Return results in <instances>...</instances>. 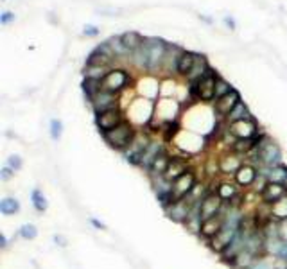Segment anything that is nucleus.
<instances>
[{
	"mask_svg": "<svg viewBox=\"0 0 287 269\" xmlns=\"http://www.w3.org/2000/svg\"><path fill=\"white\" fill-rule=\"evenodd\" d=\"M248 269H275V257L273 255H260Z\"/></svg>",
	"mask_w": 287,
	"mask_h": 269,
	"instance_id": "35",
	"label": "nucleus"
},
{
	"mask_svg": "<svg viewBox=\"0 0 287 269\" xmlns=\"http://www.w3.org/2000/svg\"><path fill=\"white\" fill-rule=\"evenodd\" d=\"M243 101V95L239 92L237 88H233L230 94L223 95V97H219L212 102V110H214V115H215V119H226L230 111L235 108Z\"/></svg>",
	"mask_w": 287,
	"mask_h": 269,
	"instance_id": "9",
	"label": "nucleus"
},
{
	"mask_svg": "<svg viewBox=\"0 0 287 269\" xmlns=\"http://www.w3.org/2000/svg\"><path fill=\"white\" fill-rule=\"evenodd\" d=\"M52 240H54L58 246H61V248H65V246L69 244V239H67L65 235H61V234H56L54 237H52Z\"/></svg>",
	"mask_w": 287,
	"mask_h": 269,
	"instance_id": "45",
	"label": "nucleus"
},
{
	"mask_svg": "<svg viewBox=\"0 0 287 269\" xmlns=\"http://www.w3.org/2000/svg\"><path fill=\"white\" fill-rule=\"evenodd\" d=\"M284 187H286V190H287V179H286V181H284Z\"/></svg>",
	"mask_w": 287,
	"mask_h": 269,
	"instance_id": "49",
	"label": "nucleus"
},
{
	"mask_svg": "<svg viewBox=\"0 0 287 269\" xmlns=\"http://www.w3.org/2000/svg\"><path fill=\"white\" fill-rule=\"evenodd\" d=\"M90 224L94 226V228H97V230H106L108 226L103 223V221H99V219H95V217H90Z\"/></svg>",
	"mask_w": 287,
	"mask_h": 269,
	"instance_id": "46",
	"label": "nucleus"
},
{
	"mask_svg": "<svg viewBox=\"0 0 287 269\" xmlns=\"http://www.w3.org/2000/svg\"><path fill=\"white\" fill-rule=\"evenodd\" d=\"M109 67H97V65H84V70L83 74L84 77H90V79H97V81H103L104 75L109 72Z\"/></svg>",
	"mask_w": 287,
	"mask_h": 269,
	"instance_id": "32",
	"label": "nucleus"
},
{
	"mask_svg": "<svg viewBox=\"0 0 287 269\" xmlns=\"http://www.w3.org/2000/svg\"><path fill=\"white\" fill-rule=\"evenodd\" d=\"M278 239L287 240V221H280L278 223Z\"/></svg>",
	"mask_w": 287,
	"mask_h": 269,
	"instance_id": "43",
	"label": "nucleus"
},
{
	"mask_svg": "<svg viewBox=\"0 0 287 269\" xmlns=\"http://www.w3.org/2000/svg\"><path fill=\"white\" fill-rule=\"evenodd\" d=\"M226 130L230 131L233 138H257L258 134L262 133L258 128V122L253 119L246 120H235V122H228Z\"/></svg>",
	"mask_w": 287,
	"mask_h": 269,
	"instance_id": "8",
	"label": "nucleus"
},
{
	"mask_svg": "<svg viewBox=\"0 0 287 269\" xmlns=\"http://www.w3.org/2000/svg\"><path fill=\"white\" fill-rule=\"evenodd\" d=\"M49 133H50V138L54 140V142H60L61 134H63V122H61L60 119H52V120H50Z\"/></svg>",
	"mask_w": 287,
	"mask_h": 269,
	"instance_id": "37",
	"label": "nucleus"
},
{
	"mask_svg": "<svg viewBox=\"0 0 287 269\" xmlns=\"http://www.w3.org/2000/svg\"><path fill=\"white\" fill-rule=\"evenodd\" d=\"M233 90V86L230 85V81H226L224 77H221L219 75L217 77V83H215V99H219V97H223V95L230 94ZM214 99V101H215Z\"/></svg>",
	"mask_w": 287,
	"mask_h": 269,
	"instance_id": "38",
	"label": "nucleus"
},
{
	"mask_svg": "<svg viewBox=\"0 0 287 269\" xmlns=\"http://www.w3.org/2000/svg\"><path fill=\"white\" fill-rule=\"evenodd\" d=\"M287 194L286 187H284L282 183H275V181H267L266 185H264V189L260 190V201L266 204H273L275 201L282 200L284 196Z\"/></svg>",
	"mask_w": 287,
	"mask_h": 269,
	"instance_id": "21",
	"label": "nucleus"
},
{
	"mask_svg": "<svg viewBox=\"0 0 287 269\" xmlns=\"http://www.w3.org/2000/svg\"><path fill=\"white\" fill-rule=\"evenodd\" d=\"M217 70H214L212 67L208 68L207 74L199 81L188 85V95L190 99L196 102H203V104H210L215 99V83H217Z\"/></svg>",
	"mask_w": 287,
	"mask_h": 269,
	"instance_id": "3",
	"label": "nucleus"
},
{
	"mask_svg": "<svg viewBox=\"0 0 287 269\" xmlns=\"http://www.w3.org/2000/svg\"><path fill=\"white\" fill-rule=\"evenodd\" d=\"M7 246H9V239H7L4 234H0V248L5 249Z\"/></svg>",
	"mask_w": 287,
	"mask_h": 269,
	"instance_id": "47",
	"label": "nucleus"
},
{
	"mask_svg": "<svg viewBox=\"0 0 287 269\" xmlns=\"http://www.w3.org/2000/svg\"><path fill=\"white\" fill-rule=\"evenodd\" d=\"M258 179V167L251 162H244L239 170L233 174V181L239 185V187H243V189H250L253 185L257 183Z\"/></svg>",
	"mask_w": 287,
	"mask_h": 269,
	"instance_id": "14",
	"label": "nucleus"
},
{
	"mask_svg": "<svg viewBox=\"0 0 287 269\" xmlns=\"http://www.w3.org/2000/svg\"><path fill=\"white\" fill-rule=\"evenodd\" d=\"M135 85H137V83H135L133 74H131L126 67H119V65L109 70L103 79L104 90L113 92V94H119V95L124 94V92H128V90Z\"/></svg>",
	"mask_w": 287,
	"mask_h": 269,
	"instance_id": "4",
	"label": "nucleus"
},
{
	"mask_svg": "<svg viewBox=\"0 0 287 269\" xmlns=\"http://www.w3.org/2000/svg\"><path fill=\"white\" fill-rule=\"evenodd\" d=\"M137 133H139L137 126H135L129 119H126L122 124H119L117 128H113V130L106 131V133H101V136H103V140L108 144V147L124 153L129 145L133 144Z\"/></svg>",
	"mask_w": 287,
	"mask_h": 269,
	"instance_id": "1",
	"label": "nucleus"
},
{
	"mask_svg": "<svg viewBox=\"0 0 287 269\" xmlns=\"http://www.w3.org/2000/svg\"><path fill=\"white\" fill-rule=\"evenodd\" d=\"M224 208V201L219 198V194L215 190L208 192L201 200V206H199V212H201V219H208V217H214V215H219Z\"/></svg>",
	"mask_w": 287,
	"mask_h": 269,
	"instance_id": "15",
	"label": "nucleus"
},
{
	"mask_svg": "<svg viewBox=\"0 0 287 269\" xmlns=\"http://www.w3.org/2000/svg\"><path fill=\"white\" fill-rule=\"evenodd\" d=\"M120 97L119 94H113V92H108V90L101 88L94 97H90L86 102L90 104L92 111L95 115L97 113H103V111H108V110H113V108H119L120 104Z\"/></svg>",
	"mask_w": 287,
	"mask_h": 269,
	"instance_id": "6",
	"label": "nucleus"
},
{
	"mask_svg": "<svg viewBox=\"0 0 287 269\" xmlns=\"http://www.w3.org/2000/svg\"><path fill=\"white\" fill-rule=\"evenodd\" d=\"M20 212V201L16 200V198H4V200L0 201V214L2 215H15Z\"/></svg>",
	"mask_w": 287,
	"mask_h": 269,
	"instance_id": "30",
	"label": "nucleus"
},
{
	"mask_svg": "<svg viewBox=\"0 0 287 269\" xmlns=\"http://www.w3.org/2000/svg\"><path fill=\"white\" fill-rule=\"evenodd\" d=\"M18 235H20L24 240H35L38 237V228H36L33 223H25L18 228Z\"/></svg>",
	"mask_w": 287,
	"mask_h": 269,
	"instance_id": "36",
	"label": "nucleus"
},
{
	"mask_svg": "<svg viewBox=\"0 0 287 269\" xmlns=\"http://www.w3.org/2000/svg\"><path fill=\"white\" fill-rule=\"evenodd\" d=\"M271 215L275 221H287V194L284 196L282 200L275 201L271 204Z\"/></svg>",
	"mask_w": 287,
	"mask_h": 269,
	"instance_id": "31",
	"label": "nucleus"
},
{
	"mask_svg": "<svg viewBox=\"0 0 287 269\" xmlns=\"http://www.w3.org/2000/svg\"><path fill=\"white\" fill-rule=\"evenodd\" d=\"M198 203V201H194L192 198H181V200L174 201L169 208H165V214H167V217L171 221H174V223H179L183 224L185 221L188 219V215H190V212H192L194 204Z\"/></svg>",
	"mask_w": 287,
	"mask_h": 269,
	"instance_id": "10",
	"label": "nucleus"
},
{
	"mask_svg": "<svg viewBox=\"0 0 287 269\" xmlns=\"http://www.w3.org/2000/svg\"><path fill=\"white\" fill-rule=\"evenodd\" d=\"M190 167H192V165L188 162V156H173L167 170H165L164 178L167 179V181H171V183H174V181H176L181 174H185Z\"/></svg>",
	"mask_w": 287,
	"mask_h": 269,
	"instance_id": "19",
	"label": "nucleus"
},
{
	"mask_svg": "<svg viewBox=\"0 0 287 269\" xmlns=\"http://www.w3.org/2000/svg\"><path fill=\"white\" fill-rule=\"evenodd\" d=\"M183 50H185L183 47H179L176 43H167L164 65H162V74L165 77H178V63L181 54H183Z\"/></svg>",
	"mask_w": 287,
	"mask_h": 269,
	"instance_id": "11",
	"label": "nucleus"
},
{
	"mask_svg": "<svg viewBox=\"0 0 287 269\" xmlns=\"http://www.w3.org/2000/svg\"><path fill=\"white\" fill-rule=\"evenodd\" d=\"M194 61H196V52L185 49L181 58H179V63H178V77H181V79L187 77L188 72H190L194 67Z\"/></svg>",
	"mask_w": 287,
	"mask_h": 269,
	"instance_id": "26",
	"label": "nucleus"
},
{
	"mask_svg": "<svg viewBox=\"0 0 287 269\" xmlns=\"http://www.w3.org/2000/svg\"><path fill=\"white\" fill-rule=\"evenodd\" d=\"M219 172L224 176H230V174H235L239 170V167L244 164V158L237 153H233L232 149H228L226 153L219 156Z\"/></svg>",
	"mask_w": 287,
	"mask_h": 269,
	"instance_id": "17",
	"label": "nucleus"
},
{
	"mask_svg": "<svg viewBox=\"0 0 287 269\" xmlns=\"http://www.w3.org/2000/svg\"><path fill=\"white\" fill-rule=\"evenodd\" d=\"M109 43V47H111V50L115 52V56H117V60L120 61H126L128 63L129 61V56H131V52H129L128 49H126V45L122 43V40H120V34L119 36H111L109 40H106Z\"/></svg>",
	"mask_w": 287,
	"mask_h": 269,
	"instance_id": "27",
	"label": "nucleus"
},
{
	"mask_svg": "<svg viewBox=\"0 0 287 269\" xmlns=\"http://www.w3.org/2000/svg\"><path fill=\"white\" fill-rule=\"evenodd\" d=\"M128 65L133 72H137V74H140V75L149 74V47L145 41H144L135 52H131Z\"/></svg>",
	"mask_w": 287,
	"mask_h": 269,
	"instance_id": "16",
	"label": "nucleus"
},
{
	"mask_svg": "<svg viewBox=\"0 0 287 269\" xmlns=\"http://www.w3.org/2000/svg\"><path fill=\"white\" fill-rule=\"evenodd\" d=\"M179 102L174 99H158L154 104V119L160 122H171V120H178L179 117Z\"/></svg>",
	"mask_w": 287,
	"mask_h": 269,
	"instance_id": "12",
	"label": "nucleus"
},
{
	"mask_svg": "<svg viewBox=\"0 0 287 269\" xmlns=\"http://www.w3.org/2000/svg\"><path fill=\"white\" fill-rule=\"evenodd\" d=\"M246 119H253V115H251V111H250V108H248L246 102L241 101V102L230 111V115H228L226 119H224V124H228V122H235V120H246Z\"/></svg>",
	"mask_w": 287,
	"mask_h": 269,
	"instance_id": "28",
	"label": "nucleus"
},
{
	"mask_svg": "<svg viewBox=\"0 0 287 269\" xmlns=\"http://www.w3.org/2000/svg\"><path fill=\"white\" fill-rule=\"evenodd\" d=\"M126 119H128L126 110H124L122 106H119V108H113V110H108L95 115V126H97L99 133H106V131L113 130L119 124H122Z\"/></svg>",
	"mask_w": 287,
	"mask_h": 269,
	"instance_id": "7",
	"label": "nucleus"
},
{
	"mask_svg": "<svg viewBox=\"0 0 287 269\" xmlns=\"http://www.w3.org/2000/svg\"><path fill=\"white\" fill-rule=\"evenodd\" d=\"M165 140H158V138H154L147 144V147L144 149L142 153V160H140V169H144L145 172L149 170V167H151V164H153L154 160H156V156L160 155V153H164L167 147H165Z\"/></svg>",
	"mask_w": 287,
	"mask_h": 269,
	"instance_id": "18",
	"label": "nucleus"
},
{
	"mask_svg": "<svg viewBox=\"0 0 287 269\" xmlns=\"http://www.w3.org/2000/svg\"><path fill=\"white\" fill-rule=\"evenodd\" d=\"M156 200H158V203L162 204V208H169L171 204L174 203V201H178L176 200V196H174L173 192V187H167V189H160L156 190Z\"/></svg>",
	"mask_w": 287,
	"mask_h": 269,
	"instance_id": "33",
	"label": "nucleus"
},
{
	"mask_svg": "<svg viewBox=\"0 0 287 269\" xmlns=\"http://www.w3.org/2000/svg\"><path fill=\"white\" fill-rule=\"evenodd\" d=\"M250 156H253V162L257 165H264V167H277L282 164V149L269 134L264 133L258 140L257 147L253 149V153Z\"/></svg>",
	"mask_w": 287,
	"mask_h": 269,
	"instance_id": "2",
	"label": "nucleus"
},
{
	"mask_svg": "<svg viewBox=\"0 0 287 269\" xmlns=\"http://www.w3.org/2000/svg\"><path fill=\"white\" fill-rule=\"evenodd\" d=\"M83 34L86 36V38H97V36L101 34V29L97 25H84Z\"/></svg>",
	"mask_w": 287,
	"mask_h": 269,
	"instance_id": "40",
	"label": "nucleus"
},
{
	"mask_svg": "<svg viewBox=\"0 0 287 269\" xmlns=\"http://www.w3.org/2000/svg\"><path fill=\"white\" fill-rule=\"evenodd\" d=\"M208 68H210V63H208L207 56L196 52V61H194L192 70H190V72H188V75L185 77L187 85H192V83H196V81L201 79V77H203V75L208 72Z\"/></svg>",
	"mask_w": 287,
	"mask_h": 269,
	"instance_id": "22",
	"label": "nucleus"
},
{
	"mask_svg": "<svg viewBox=\"0 0 287 269\" xmlns=\"http://www.w3.org/2000/svg\"><path fill=\"white\" fill-rule=\"evenodd\" d=\"M223 223H224V215L223 212L219 215H214V217H208V219H203V223H201V232H199V235L203 237L205 240H210L214 239L215 235L223 230Z\"/></svg>",
	"mask_w": 287,
	"mask_h": 269,
	"instance_id": "20",
	"label": "nucleus"
},
{
	"mask_svg": "<svg viewBox=\"0 0 287 269\" xmlns=\"http://www.w3.org/2000/svg\"><path fill=\"white\" fill-rule=\"evenodd\" d=\"M145 43L149 47V74H162L167 41L162 40V38H156V36H145Z\"/></svg>",
	"mask_w": 287,
	"mask_h": 269,
	"instance_id": "5",
	"label": "nucleus"
},
{
	"mask_svg": "<svg viewBox=\"0 0 287 269\" xmlns=\"http://www.w3.org/2000/svg\"><path fill=\"white\" fill-rule=\"evenodd\" d=\"M196 185H198V172H196L194 167H190L185 174H181L173 183V192H174V196H176V200L187 198V196L194 190Z\"/></svg>",
	"mask_w": 287,
	"mask_h": 269,
	"instance_id": "13",
	"label": "nucleus"
},
{
	"mask_svg": "<svg viewBox=\"0 0 287 269\" xmlns=\"http://www.w3.org/2000/svg\"><path fill=\"white\" fill-rule=\"evenodd\" d=\"M199 20H203V22H207V24H212V18H208V16H205V15H199Z\"/></svg>",
	"mask_w": 287,
	"mask_h": 269,
	"instance_id": "48",
	"label": "nucleus"
},
{
	"mask_svg": "<svg viewBox=\"0 0 287 269\" xmlns=\"http://www.w3.org/2000/svg\"><path fill=\"white\" fill-rule=\"evenodd\" d=\"M215 192L224 203H230L239 194V185L235 181H221V183H215Z\"/></svg>",
	"mask_w": 287,
	"mask_h": 269,
	"instance_id": "24",
	"label": "nucleus"
},
{
	"mask_svg": "<svg viewBox=\"0 0 287 269\" xmlns=\"http://www.w3.org/2000/svg\"><path fill=\"white\" fill-rule=\"evenodd\" d=\"M101 88H103V81L84 77V81H83V94H84V97H86V101H88L90 97H94V95L97 94Z\"/></svg>",
	"mask_w": 287,
	"mask_h": 269,
	"instance_id": "34",
	"label": "nucleus"
},
{
	"mask_svg": "<svg viewBox=\"0 0 287 269\" xmlns=\"http://www.w3.org/2000/svg\"><path fill=\"white\" fill-rule=\"evenodd\" d=\"M31 203H33V208L38 214H43L45 210L49 208V201H47V198H45V194L40 189H33V192H31Z\"/></svg>",
	"mask_w": 287,
	"mask_h": 269,
	"instance_id": "29",
	"label": "nucleus"
},
{
	"mask_svg": "<svg viewBox=\"0 0 287 269\" xmlns=\"http://www.w3.org/2000/svg\"><path fill=\"white\" fill-rule=\"evenodd\" d=\"M120 40H122V43L126 45V49L129 52H135L145 41V36L140 34L139 31H126V33L120 34Z\"/></svg>",
	"mask_w": 287,
	"mask_h": 269,
	"instance_id": "25",
	"label": "nucleus"
},
{
	"mask_svg": "<svg viewBox=\"0 0 287 269\" xmlns=\"http://www.w3.org/2000/svg\"><path fill=\"white\" fill-rule=\"evenodd\" d=\"M5 165H9L15 172H18V170H22V167H24V162H22V158L18 155H11L9 158L5 160Z\"/></svg>",
	"mask_w": 287,
	"mask_h": 269,
	"instance_id": "39",
	"label": "nucleus"
},
{
	"mask_svg": "<svg viewBox=\"0 0 287 269\" xmlns=\"http://www.w3.org/2000/svg\"><path fill=\"white\" fill-rule=\"evenodd\" d=\"M16 20V15L13 11H4L2 15H0V25H9L11 22Z\"/></svg>",
	"mask_w": 287,
	"mask_h": 269,
	"instance_id": "41",
	"label": "nucleus"
},
{
	"mask_svg": "<svg viewBox=\"0 0 287 269\" xmlns=\"http://www.w3.org/2000/svg\"><path fill=\"white\" fill-rule=\"evenodd\" d=\"M171 158H173V155H171L167 149H165L164 153H160V155L156 156V160L151 164V167H149V170H147L149 178H158V176H164L165 170H167V167H169V164H171Z\"/></svg>",
	"mask_w": 287,
	"mask_h": 269,
	"instance_id": "23",
	"label": "nucleus"
},
{
	"mask_svg": "<svg viewBox=\"0 0 287 269\" xmlns=\"http://www.w3.org/2000/svg\"><path fill=\"white\" fill-rule=\"evenodd\" d=\"M223 22H224V25H226V29H230V31H235L237 29V22H235V18L233 16H224L223 18Z\"/></svg>",
	"mask_w": 287,
	"mask_h": 269,
	"instance_id": "44",
	"label": "nucleus"
},
{
	"mask_svg": "<svg viewBox=\"0 0 287 269\" xmlns=\"http://www.w3.org/2000/svg\"><path fill=\"white\" fill-rule=\"evenodd\" d=\"M15 174H16V172L11 169L9 165H4V167L0 169V179H2V181H9V179L13 178Z\"/></svg>",
	"mask_w": 287,
	"mask_h": 269,
	"instance_id": "42",
	"label": "nucleus"
}]
</instances>
